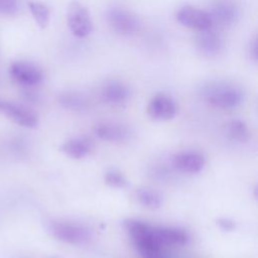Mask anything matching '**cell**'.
Wrapping results in <instances>:
<instances>
[{"instance_id": "obj_1", "label": "cell", "mask_w": 258, "mask_h": 258, "mask_svg": "<svg viewBox=\"0 0 258 258\" xmlns=\"http://www.w3.org/2000/svg\"><path fill=\"white\" fill-rule=\"evenodd\" d=\"M203 95L209 104L220 109H234L244 98L241 88L224 82L208 84L203 90Z\"/></svg>"}, {"instance_id": "obj_2", "label": "cell", "mask_w": 258, "mask_h": 258, "mask_svg": "<svg viewBox=\"0 0 258 258\" xmlns=\"http://www.w3.org/2000/svg\"><path fill=\"white\" fill-rule=\"evenodd\" d=\"M49 231L55 239L68 244H85L91 238L89 229L75 222L53 221L49 224Z\"/></svg>"}, {"instance_id": "obj_3", "label": "cell", "mask_w": 258, "mask_h": 258, "mask_svg": "<svg viewBox=\"0 0 258 258\" xmlns=\"http://www.w3.org/2000/svg\"><path fill=\"white\" fill-rule=\"evenodd\" d=\"M67 23L70 31L79 38L93 31V20L89 10L80 2L72 1L67 8Z\"/></svg>"}, {"instance_id": "obj_4", "label": "cell", "mask_w": 258, "mask_h": 258, "mask_svg": "<svg viewBox=\"0 0 258 258\" xmlns=\"http://www.w3.org/2000/svg\"><path fill=\"white\" fill-rule=\"evenodd\" d=\"M106 19L110 27L122 35L136 33L141 27L140 19L133 12L118 6H113L107 10Z\"/></svg>"}, {"instance_id": "obj_5", "label": "cell", "mask_w": 258, "mask_h": 258, "mask_svg": "<svg viewBox=\"0 0 258 258\" xmlns=\"http://www.w3.org/2000/svg\"><path fill=\"white\" fill-rule=\"evenodd\" d=\"M11 79L25 88H32L43 81L42 70L34 62L28 60H16L9 67Z\"/></svg>"}, {"instance_id": "obj_6", "label": "cell", "mask_w": 258, "mask_h": 258, "mask_svg": "<svg viewBox=\"0 0 258 258\" xmlns=\"http://www.w3.org/2000/svg\"><path fill=\"white\" fill-rule=\"evenodd\" d=\"M175 17L181 25L198 31L207 30L213 27V20L209 11L191 5L180 7L176 12Z\"/></svg>"}, {"instance_id": "obj_7", "label": "cell", "mask_w": 258, "mask_h": 258, "mask_svg": "<svg viewBox=\"0 0 258 258\" xmlns=\"http://www.w3.org/2000/svg\"><path fill=\"white\" fill-rule=\"evenodd\" d=\"M177 112L175 101L165 93L155 94L147 105L148 116L156 121H168L174 118Z\"/></svg>"}, {"instance_id": "obj_8", "label": "cell", "mask_w": 258, "mask_h": 258, "mask_svg": "<svg viewBox=\"0 0 258 258\" xmlns=\"http://www.w3.org/2000/svg\"><path fill=\"white\" fill-rule=\"evenodd\" d=\"M210 15L214 23L220 26H231L235 24L240 17V9L233 0H216L210 9Z\"/></svg>"}, {"instance_id": "obj_9", "label": "cell", "mask_w": 258, "mask_h": 258, "mask_svg": "<svg viewBox=\"0 0 258 258\" xmlns=\"http://www.w3.org/2000/svg\"><path fill=\"white\" fill-rule=\"evenodd\" d=\"M0 114L7 116L13 122L25 128H35L38 124V119L34 112L7 101L0 100Z\"/></svg>"}, {"instance_id": "obj_10", "label": "cell", "mask_w": 258, "mask_h": 258, "mask_svg": "<svg viewBox=\"0 0 258 258\" xmlns=\"http://www.w3.org/2000/svg\"><path fill=\"white\" fill-rule=\"evenodd\" d=\"M196 45L199 51L208 57L220 54L224 46L222 35L213 28L199 31L196 38Z\"/></svg>"}, {"instance_id": "obj_11", "label": "cell", "mask_w": 258, "mask_h": 258, "mask_svg": "<svg viewBox=\"0 0 258 258\" xmlns=\"http://www.w3.org/2000/svg\"><path fill=\"white\" fill-rule=\"evenodd\" d=\"M172 164L181 172L194 174L203 170L206 164V159L200 152L181 151L173 155Z\"/></svg>"}, {"instance_id": "obj_12", "label": "cell", "mask_w": 258, "mask_h": 258, "mask_svg": "<svg viewBox=\"0 0 258 258\" xmlns=\"http://www.w3.org/2000/svg\"><path fill=\"white\" fill-rule=\"evenodd\" d=\"M157 241L163 246H184L190 241L188 232L178 227H153Z\"/></svg>"}, {"instance_id": "obj_13", "label": "cell", "mask_w": 258, "mask_h": 258, "mask_svg": "<svg viewBox=\"0 0 258 258\" xmlns=\"http://www.w3.org/2000/svg\"><path fill=\"white\" fill-rule=\"evenodd\" d=\"M101 97L105 103L120 105L129 99L130 89L126 84L120 81H109L102 87Z\"/></svg>"}, {"instance_id": "obj_14", "label": "cell", "mask_w": 258, "mask_h": 258, "mask_svg": "<svg viewBox=\"0 0 258 258\" xmlns=\"http://www.w3.org/2000/svg\"><path fill=\"white\" fill-rule=\"evenodd\" d=\"M93 144L90 139L86 137H74L67 140L61 146L60 150L69 157L74 159H81L86 157L92 151Z\"/></svg>"}, {"instance_id": "obj_15", "label": "cell", "mask_w": 258, "mask_h": 258, "mask_svg": "<svg viewBox=\"0 0 258 258\" xmlns=\"http://www.w3.org/2000/svg\"><path fill=\"white\" fill-rule=\"evenodd\" d=\"M95 133L100 139L108 142H122L129 137V131L124 126L114 123L98 124Z\"/></svg>"}, {"instance_id": "obj_16", "label": "cell", "mask_w": 258, "mask_h": 258, "mask_svg": "<svg viewBox=\"0 0 258 258\" xmlns=\"http://www.w3.org/2000/svg\"><path fill=\"white\" fill-rule=\"evenodd\" d=\"M28 9L40 28H45L49 23V9L47 6L38 1H29Z\"/></svg>"}, {"instance_id": "obj_17", "label": "cell", "mask_w": 258, "mask_h": 258, "mask_svg": "<svg viewBox=\"0 0 258 258\" xmlns=\"http://www.w3.org/2000/svg\"><path fill=\"white\" fill-rule=\"evenodd\" d=\"M138 202L149 209H157L162 204V197L155 190L149 188H140L136 191Z\"/></svg>"}, {"instance_id": "obj_18", "label": "cell", "mask_w": 258, "mask_h": 258, "mask_svg": "<svg viewBox=\"0 0 258 258\" xmlns=\"http://www.w3.org/2000/svg\"><path fill=\"white\" fill-rule=\"evenodd\" d=\"M59 103L63 107L72 110H82L87 105L85 97L74 92H67L61 94L59 96Z\"/></svg>"}, {"instance_id": "obj_19", "label": "cell", "mask_w": 258, "mask_h": 258, "mask_svg": "<svg viewBox=\"0 0 258 258\" xmlns=\"http://www.w3.org/2000/svg\"><path fill=\"white\" fill-rule=\"evenodd\" d=\"M229 132L234 139L240 142L247 141L250 136L247 125L241 120H233L229 125Z\"/></svg>"}, {"instance_id": "obj_20", "label": "cell", "mask_w": 258, "mask_h": 258, "mask_svg": "<svg viewBox=\"0 0 258 258\" xmlns=\"http://www.w3.org/2000/svg\"><path fill=\"white\" fill-rule=\"evenodd\" d=\"M104 179L105 182L111 187L123 188L127 185V179L125 178V176L121 172L114 169L108 170L104 175Z\"/></svg>"}, {"instance_id": "obj_21", "label": "cell", "mask_w": 258, "mask_h": 258, "mask_svg": "<svg viewBox=\"0 0 258 258\" xmlns=\"http://www.w3.org/2000/svg\"><path fill=\"white\" fill-rule=\"evenodd\" d=\"M18 10V0H0V13L15 14Z\"/></svg>"}, {"instance_id": "obj_22", "label": "cell", "mask_w": 258, "mask_h": 258, "mask_svg": "<svg viewBox=\"0 0 258 258\" xmlns=\"http://www.w3.org/2000/svg\"><path fill=\"white\" fill-rule=\"evenodd\" d=\"M248 53L249 56L253 59V60H257V55H258V43H257V38L254 37L253 39H251L250 43H249V47H248Z\"/></svg>"}, {"instance_id": "obj_23", "label": "cell", "mask_w": 258, "mask_h": 258, "mask_svg": "<svg viewBox=\"0 0 258 258\" xmlns=\"http://www.w3.org/2000/svg\"><path fill=\"white\" fill-rule=\"evenodd\" d=\"M219 226L221 227V229L223 230H226V231H230V230H233L234 229V223L228 219H220L219 222H218Z\"/></svg>"}]
</instances>
